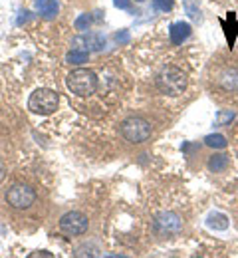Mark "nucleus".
I'll list each match as a JSON object with an SVG mask.
<instances>
[{
    "mask_svg": "<svg viewBox=\"0 0 238 258\" xmlns=\"http://www.w3.org/2000/svg\"><path fill=\"white\" fill-rule=\"evenodd\" d=\"M155 84H157V88H159L161 94L175 97V96H181V94L187 90L189 80H187V74H185L183 70L169 66V68H163V70L157 74Z\"/></svg>",
    "mask_w": 238,
    "mask_h": 258,
    "instance_id": "obj_1",
    "label": "nucleus"
},
{
    "mask_svg": "<svg viewBox=\"0 0 238 258\" xmlns=\"http://www.w3.org/2000/svg\"><path fill=\"white\" fill-rule=\"evenodd\" d=\"M66 86L69 88L71 94L80 97H90L92 94H96L98 90V76L92 70H73L66 78Z\"/></svg>",
    "mask_w": 238,
    "mask_h": 258,
    "instance_id": "obj_2",
    "label": "nucleus"
},
{
    "mask_svg": "<svg viewBox=\"0 0 238 258\" xmlns=\"http://www.w3.org/2000/svg\"><path fill=\"white\" fill-rule=\"evenodd\" d=\"M58 103H60V96L58 92L50 90V88H38L34 94L28 99V107L32 113L38 115H50L58 109Z\"/></svg>",
    "mask_w": 238,
    "mask_h": 258,
    "instance_id": "obj_3",
    "label": "nucleus"
},
{
    "mask_svg": "<svg viewBox=\"0 0 238 258\" xmlns=\"http://www.w3.org/2000/svg\"><path fill=\"white\" fill-rule=\"evenodd\" d=\"M151 123L143 117H129L119 125V133L129 141V143H143L151 137Z\"/></svg>",
    "mask_w": 238,
    "mask_h": 258,
    "instance_id": "obj_4",
    "label": "nucleus"
},
{
    "mask_svg": "<svg viewBox=\"0 0 238 258\" xmlns=\"http://www.w3.org/2000/svg\"><path fill=\"white\" fill-rule=\"evenodd\" d=\"M34 201H36V193L30 185L16 183V185H12V187L6 191V203H8L12 209L24 211V209L32 207Z\"/></svg>",
    "mask_w": 238,
    "mask_h": 258,
    "instance_id": "obj_5",
    "label": "nucleus"
},
{
    "mask_svg": "<svg viewBox=\"0 0 238 258\" xmlns=\"http://www.w3.org/2000/svg\"><path fill=\"white\" fill-rule=\"evenodd\" d=\"M88 226H90L88 217L82 215V213H77V211L66 213V215L60 219V228H62V232H66L69 236H80V234L88 232Z\"/></svg>",
    "mask_w": 238,
    "mask_h": 258,
    "instance_id": "obj_6",
    "label": "nucleus"
},
{
    "mask_svg": "<svg viewBox=\"0 0 238 258\" xmlns=\"http://www.w3.org/2000/svg\"><path fill=\"white\" fill-rule=\"evenodd\" d=\"M153 225H155V230L161 236H173L183 228V221H181V217L177 213H161L155 219Z\"/></svg>",
    "mask_w": 238,
    "mask_h": 258,
    "instance_id": "obj_7",
    "label": "nucleus"
},
{
    "mask_svg": "<svg viewBox=\"0 0 238 258\" xmlns=\"http://www.w3.org/2000/svg\"><path fill=\"white\" fill-rule=\"evenodd\" d=\"M191 30H193V28H191V24H187V22H175L169 30L171 42H173L175 46L183 44V42L191 36Z\"/></svg>",
    "mask_w": 238,
    "mask_h": 258,
    "instance_id": "obj_8",
    "label": "nucleus"
},
{
    "mask_svg": "<svg viewBox=\"0 0 238 258\" xmlns=\"http://www.w3.org/2000/svg\"><path fill=\"white\" fill-rule=\"evenodd\" d=\"M206 226L212 230H226L228 228V217L222 213H210L206 217Z\"/></svg>",
    "mask_w": 238,
    "mask_h": 258,
    "instance_id": "obj_9",
    "label": "nucleus"
},
{
    "mask_svg": "<svg viewBox=\"0 0 238 258\" xmlns=\"http://www.w3.org/2000/svg\"><path fill=\"white\" fill-rule=\"evenodd\" d=\"M36 6L40 8V14H42L46 20H52V18H56V14H58V2H56V0H38Z\"/></svg>",
    "mask_w": 238,
    "mask_h": 258,
    "instance_id": "obj_10",
    "label": "nucleus"
},
{
    "mask_svg": "<svg viewBox=\"0 0 238 258\" xmlns=\"http://www.w3.org/2000/svg\"><path fill=\"white\" fill-rule=\"evenodd\" d=\"M228 155H222V153H216V155H212L210 159H208V169L212 171V173H220V171H224L226 167H228Z\"/></svg>",
    "mask_w": 238,
    "mask_h": 258,
    "instance_id": "obj_11",
    "label": "nucleus"
},
{
    "mask_svg": "<svg viewBox=\"0 0 238 258\" xmlns=\"http://www.w3.org/2000/svg\"><path fill=\"white\" fill-rule=\"evenodd\" d=\"M88 58H90V52L88 50H71L66 54V62L71 66H82L88 62Z\"/></svg>",
    "mask_w": 238,
    "mask_h": 258,
    "instance_id": "obj_12",
    "label": "nucleus"
},
{
    "mask_svg": "<svg viewBox=\"0 0 238 258\" xmlns=\"http://www.w3.org/2000/svg\"><path fill=\"white\" fill-rule=\"evenodd\" d=\"M220 22H222V28H224V34H226V42H228V46L232 48V46H234V40H236L238 20H236V24H230V14H228L226 20H220Z\"/></svg>",
    "mask_w": 238,
    "mask_h": 258,
    "instance_id": "obj_13",
    "label": "nucleus"
},
{
    "mask_svg": "<svg viewBox=\"0 0 238 258\" xmlns=\"http://www.w3.org/2000/svg\"><path fill=\"white\" fill-rule=\"evenodd\" d=\"M204 143H206L208 147H214V149H224L228 141H226L224 135H220V133H212V135H206V137H204Z\"/></svg>",
    "mask_w": 238,
    "mask_h": 258,
    "instance_id": "obj_14",
    "label": "nucleus"
},
{
    "mask_svg": "<svg viewBox=\"0 0 238 258\" xmlns=\"http://www.w3.org/2000/svg\"><path fill=\"white\" fill-rule=\"evenodd\" d=\"M84 44H88L92 50H102L103 46H105V38H103L102 34H94V36H86L84 38Z\"/></svg>",
    "mask_w": 238,
    "mask_h": 258,
    "instance_id": "obj_15",
    "label": "nucleus"
},
{
    "mask_svg": "<svg viewBox=\"0 0 238 258\" xmlns=\"http://www.w3.org/2000/svg\"><path fill=\"white\" fill-rule=\"evenodd\" d=\"M183 4H185L187 14H189L193 20H201V10H199V4H197L195 0H183Z\"/></svg>",
    "mask_w": 238,
    "mask_h": 258,
    "instance_id": "obj_16",
    "label": "nucleus"
},
{
    "mask_svg": "<svg viewBox=\"0 0 238 258\" xmlns=\"http://www.w3.org/2000/svg\"><path fill=\"white\" fill-rule=\"evenodd\" d=\"M73 26H75V30H80V32H86V30L92 26V16H90V14H80V16L75 18Z\"/></svg>",
    "mask_w": 238,
    "mask_h": 258,
    "instance_id": "obj_17",
    "label": "nucleus"
},
{
    "mask_svg": "<svg viewBox=\"0 0 238 258\" xmlns=\"http://www.w3.org/2000/svg\"><path fill=\"white\" fill-rule=\"evenodd\" d=\"M232 119H234V111L222 109V111L218 113V117H216V125H228Z\"/></svg>",
    "mask_w": 238,
    "mask_h": 258,
    "instance_id": "obj_18",
    "label": "nucleus"
},
{
    "mask_svg": "<svg viewBox=\"0 0 238 258\" xmlns=\"http://www.w3.org/2000/svg\"><path fill=\"white\" fill-rule=\"evenodd\" d=\"M155 6H157V10H161V12H171L173 6H175V2H173V0H155Z\"/></svg>",
    "mask_w": 238,
    "mask_h": 258,
    "instance_id": "obj_19",
    "label": "nucleus"
},
{
    "mask_svg": "<svg viewBox=\"0 0 238 258\" xmlns=\"http://www.w3.org/2000/svg\"><path fill=\"white\" fill-rule=\"evenodd\" d=\"M115 40H117L119 44H127V42H129V32H127V30L117 32V34H115Z\"/></svg>",
    "mask_w": 238,
    "mask_h": 258,
    "instance_id": "obj_20",
    "label": "nucleus"
},
{
    "mask_svg": "<svg viewBox=\"0 0 238 258\" xmlns=\"http://www.w3.org/2000/svg\"><path fill=\"white\" fill-rule=\"evenodd\" d=\"M113 4H115V8L127 10V8H129V4H131V0H113Z\"/></svg>",
    "mask_w": 238,
    "mask_h": 258,
    "instance_id": "obj_21",
    "label": "nucleus"
},
{
    "mask_svg": "<svg viewBox=\"0 0 238 258\" xmlns=\"http://www.w3.org/2000/svg\"><path fill=\"white\" fill-rule=\"evenodd\" d=\"M20 14H22V16L18 18V24H24V22L28 20V14H30V12H28V10H24V12H20Z\"/></svg>",
    "mask_w": 238,
    "mask_h": 258,
    "instance_id": "obj_22",
    "label": "nucleus"
},
{
    "mask_svg": "<svg viewBox=\"0 0 238 258\" xmlns=\"http://www.w3.org/2000/svg\"><path fill=\"white\" fill-rule=\"evenodd\" d=\"M4 177H6V169H4V165L0 163V183L4 181Z\"/></svg>",
    "mask_w": 238,
    "mask_h": 258,
    "instance_id": "obj_23",
    "label": "nucleus"
},
{
    "mask_svg": "<svg viewBox=\"0 0 238 258\" xmlns=\"http://www.w3.org/2000/svg\"><path fill=\"white\" fill-rule=\"evenodd\" d=\"M135 2H145V0H135Z\"/></svg>",
    "mask_w": 238,
    "mask_h": 258,
    "instance_id": "obj_24",
    "label": "nucleus"
}]
</instances>
